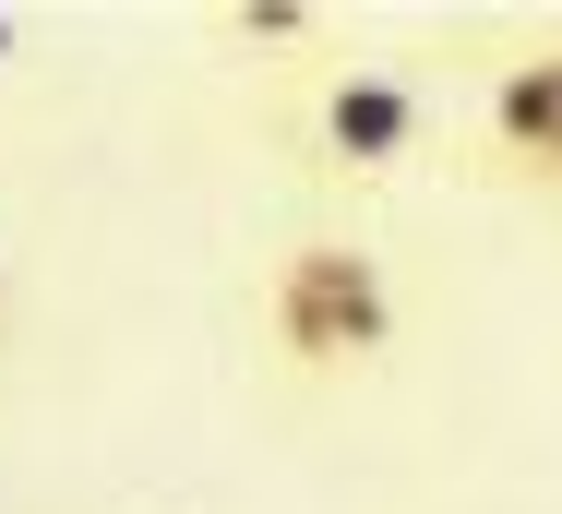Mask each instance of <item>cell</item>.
Instances as JSON below:
<instances>
[{
    "label": "cell",
    "instance_id": "obj_1",
    "mask_svg": "<svg viewBox=\"0 0 562 514\" xmlns=\"http://www.w3.org/2000/svg\"><path fill=\"white\" fill-rule=\"evenodd\" d=\"M251 335H263V359H276L288 383L336 395V383H371V371L395 359L407 288H395V264H383L371 227L300 215V227L263 252V276H251Z\"/></svg>",
    "mask_w": 562,
    "mask_h": 514
},
{
    "label": "cell",
    "instance_id": "obj_2",
    "mask_svg": "<svg viewBox=\"0 0 562 514\" xmlns=\"http://www.w3.org/2000/svg\"><path fill=\"white\" fill-rule=\"evenodd\" d=\"M431 132H443V97H431V72H407V60H359L336 36L324 60L288 72V144H300V168L336 180V192L407 180V168L431 156Z\"/></svg>",
    "mask_w": 562,
    "mask_h": 514
},
{
    "label": "cell",
    "instance_id": "obj_3",
    "mask_svg": "<svg viewBox=\"0 0 562 514\" xmlns=\"http://www.w3.org/2000/svg\"><path fill=\"white\" fill-rule=\"evenodd\" d=\"M479 168L503 180V192H539L562 204V36H527V48H503L491 60V85H479Z\"/></svg>",
    "mask_w": 562,
    "mask_h": 514
},
{
    "label": "cell",
    "instance_id": "obj_4",
    "mask_svg": "<svg viewBox=\"0 0 562 514\" xmlns=\"http://www.w3.org/2000/svg\"><path fill=\"white\" fill-rule=\"evenodd\" d=\"M227 48H276V72H300V60H324L336 48V12H312V0H239V12H216Z\"/></svg>",
    "mask_w": 562,
    "mask_h": 514
},
{
    "label": "cell",
    "instance_id": "obj_5",
    "mask_svg": "<svg viewBox=\"0 0 562 514\" xmlns=\"http://www.w3.org/2000/svg\"><path fill=\"white\" fill-rule=\"evenodd\" d=\"M12 60H24V24H12V12H0V72H12Z\"/></svg>",
    "mask_w": 562,
    "mask_h": 514
}]
</instances>
